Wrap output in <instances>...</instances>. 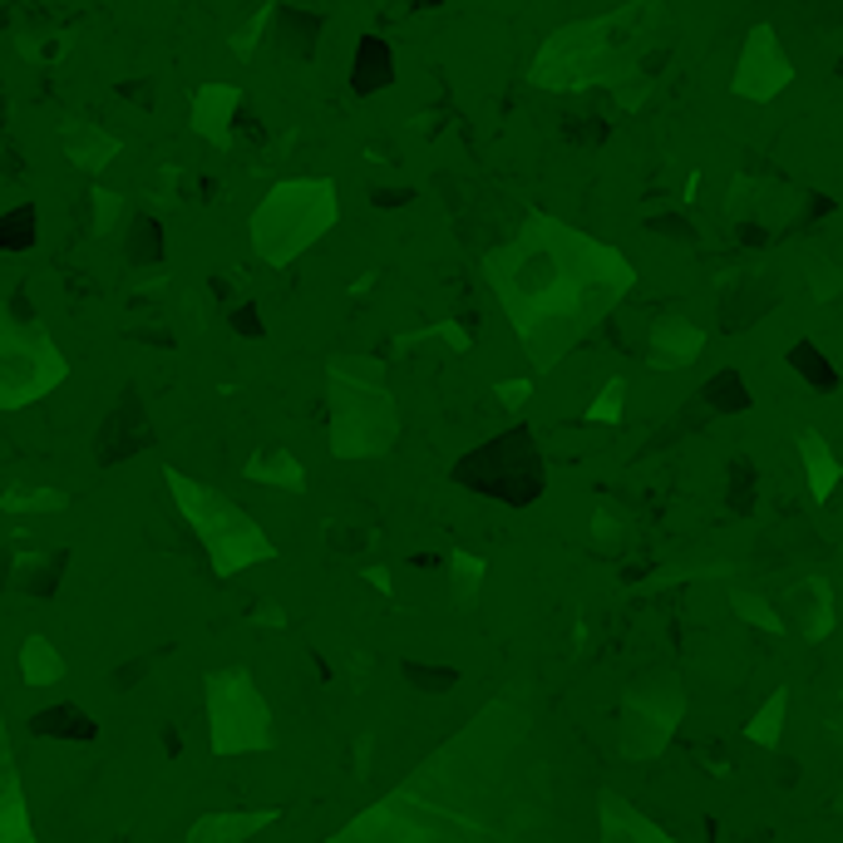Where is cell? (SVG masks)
Listing matches in <instances>:
<instances>
[{
    "label": "cell",
    "instance_id": "7",
    "mask_svg": "<svg viewBox=\"0 0 843 843\" xmlns=\"http://www.w3.org/2000/svg\"><path fill=\"white\" fill-rule=\"evenodd\" d=\"M64 375H70V365H64L60 345L35 320H21L15 306L0 301V410H21L50 395L54 385H64Z\"/></svg>",
    "mask_w": 843,
    "mask_h": 843
},
{
    "label": "cell",
    "instance_id": "14",
    "mask_svg": "<svg viewBox=\"0 0 843 843\" xmlns=\"http://www.w3.org/2000/svg\"><path fill=\"white\" fill-rule=\"evenodd\" d=\"M60 149H64V159L75 163V168H85V173H104L109 163L118 159V134H109V128H99V124H85V118H70V124L60 128Z\"/></svg>",
    "mask_w": 843,
    "mask_h": 843
},
{
    "label": "cell",
    "instance_id": "32",
    "mask_svg": "<svg viewBox=\"0 0 843 843\" xmlns=\"http://www.w3.org/2000/svg\"><path fill=\"white\" fill-rule=\"evenodd\" d=\"M365 582H370L375 592H380V597H395V582H390V573H385V567H365Z\"/></svg>",
    "mask_w": 843,
    "mask_h": 843
},
{
    "label": "cell",
    "instance_id": "10",
    "mask_svg": "<svg viewBox=\"0 0 843 843\" xmlns=\"http://www.w3.org/2000/svg\"><path fill=\"white\" fill-rule=\"evenodd\" d=\"M794 79V64L780 45V30L775 25H755L745 35V50L735 60V79H730V95L750 99V104H769L775 95H784Z\"/></svg>",
    "mask_w": 843,
    "mask_h": 843
},
{
    "label": "cell",
    "instance_id": "6",
    "mask_svg": "<svg viewBox=\"0 0 843 843\" xmlns=\"http://www.w3.org/2000/svg\"><path fill=\"white\" fill-rule=\"evenodd\" d=\"M168 493L178 499L183 518L207 548V563H213L217 577H232L242 567H256V563H272L277 557V543H272L262 528L252 524V513H242L223 489H207V483L188 479V474L168 469L163 474Z\"/></svg>",
    "mask_w": 843,
    "mask_h": 843
},
{
    "label": "cell",
    "instance_id": "11",
    "mask_svg": "<svg viewBox=\"0 0 843 843\" xmlns=\"http://www.w3.org/2000/svg\"><path fill=\"white\" fill-rule=\"evenodd\" d=\"M701 351H705V331L695 320L676 316V311L656 316L652 331H646V361H652L656 370H685V365L701 361Z\"/></svg>",
    "mask_w": 843,
    "mask_h": 843
},
{
    "label": "cell",
    "instance_id": "12",
    "mask_svg": "<svg viewBox=\"0 0 843 843\" xmlns=\"http://www.w3.org/2000/svg\"><path fill=\"white\" fill-rule=\"evenodd\" d=\"M0 843H35L30 809H25V794H21V769H15V750H11L5 716H0Z\"/></svg>",
    "mask_w": 843,
    "mask_h": 843
},
{
    "label": "cell",
    "instance_id": "25",
    "mask_svg": "<svg viewBox=\"0 0 843 843\" xmlns=\"http://www.w3.org/2000/svg\"><path fill=\"white\" fill-rule=\"evenodd\" d=\"M730 607L740 612L745 621H755V627H765L769 637H784V617H780V607L775 602H765V597H755V592H730Z\"/></svg>",
    "mask_w": 843,
    "mask_h": 843
},
{
    "label": "cell",
    "instance_id": "30",
    "mask_svg": "<svg viewBox=\"0 0 843 843\" xmlns=\"http://www.w3.org/2000/svg\"><path fill=\"white\" fill-rule=\"evenodd\" d=\"M252 627L287 631V627H291V612H287V607H277V602H256V607H252Z\"/></svg>",
    "mask_w": 843,
    "mask_h": 843
},
{
    "label": "cell",
    "instance_id": "27",
    "mask_svg": "<svg viewBox=\"0 0 843 843\" xmlns=\"http://www.w3.org/2000/svg\"><path fill=\"white\" fill-rule=\"evenodd\" d=\"M89 198H95V232H109L114 217H118V207H124V198H118L114 188H95Z\"/></svg>",
    "mask_w": 843,
    "mask_h": 843
},
{
    "label": "cell",
    "instance_id": "5",
    "mask_svg": "<svg viewBox=\"0 0 843 843\" xmlns=\"http://www.w3.org/2000/svg\"><path fill=\"white\" fill-rule=\"evenodd\" d=\"M336 217H341V192L331 178H287L262 198L247 232L267 267H291L301 252L320 242L326 227H336Z\"/></svg>",
    "mask_w": 843,
    "mask_h": 843
},
{
    "label": "cell",
    "instance_id": "16",
    "mask_svg": "<svg viewBox=\"0 0 843 843\" xmlns=\"http://www.w3.org/2000/svg\"><path fill=\"white\" fill-rule=\"evenodd\" d=\"M281 809H227V814H203L188 829V843H247L267 823H277Z\"/></svg>",
    "mask_w": 843,
    "mask_h": 843
},
{
    "label": "cell",
    "instance_id": "21",
    "mask_svg": "<svg viewBox=\"0 0 843 843\" xmlns=\"http://www.w3.org/2000/svg\"><path fill=\"white\" fill-rule=\"evenodd\" d=\"M784 710H790V691H775L765 705H759L755 716H750V726H745V740L750 745H759V750H775L784 740Z\"/></svg>",
    "mask_w": 843,
    "mask_h": 843
},
{
    "label": "cell",
    "instance_id": "9",
    "mask_svg": "<svg viewBox=\"0 0 843 843\" xmlns=\"http://www.w3.org/2000/svg\"><path fill=\"white\" fill-rule=\"evenodd\" d=\"M685 720V691L676 671H652L627 685L621 695V755L656 759Z\"/></svg>",
    "mask_w": 843,
    "mask_h": 843
},
{
    "label": "cell",
    "instance_id": "17",
    "mask_svg": "<svg viewBox=\"0 0 843 843\" xmlns=\"http://www.w3.org/2000/svg\"><path fill=\"white\" fill-rule=\"evenodd\" d=\"M784 612L800 621V631L809 641H823L833 631V592H829V582H823V577H809V582L790 588V597H784ZM784 612H780V617H784Z\"/></svg>",
    "mask_w": 843,
    "mask_h": 843
},
{
    "label": "cell",
    "instance_id": "24",
    "mask_svg": "<svg viewBox=\"0 0 843 843\" xmlns=\"http://www.w3.org/2000/svg\"><path fill=\"white\" fill-rule=\"evenodd\" d=\"M449 577H454V592H460V602L469 607V602L479 597V582L489 577V563H483L479 553H464V548H454V553H449Z\"/></svg>",
    "mask_w": 843,
    "mask_h": 843
},
{
    "label": "cell",
    "instance_id": "15",
    "mask_svg": "<svg viewBox=\"0 0 843 843\" xmlns=\"http://www.w3.org/2000/svg\"><path fill=\"white\" fill-rule=\"evenodd\" d=\"M602 843H676L656 819L627 804L621 794H602Z\"/></svg>",
    "mask_w": 843,
    "mask_h": 843
},
{
    "label": "cell",
    "instance_id": "26",
    "mask_svg": "<svg viewBox=\"0 0 843 843\" xmlns=\"http://www.w3.org/2000/svg\"><path fill=\"white\" fill-rule=\"evenodd\" d=\"M621 405H627V380H621V375H612V380L597 390V400L588 405V425H617Z\"/></svg>",
    "mask_w": 843,
    "mask_h": 843
},
{
    "label": "cell",
    "instance_id": "18",
    "mask_svg": "<svg viewBox=\"0 0 843 843\" xmlns=\"http://www.w3.org/2000/svg\"><path fill=\"white\" fill-rule=\"evenodd\" d=\"M242 474H247L252 483H267V489H287V493H301V489H306V469H301V460L291 454V449H281V444L256 449L252 460H247Z\"/></svg>",
    "mask_w": 843,
    "mask_h": 843
},
{
    "label": "cell",
    "instance_id": "4",
    "mask_svg": "<svg viewBox=\"0 0 843 843\" xmlns=\"http://www.w3.org/2000/svg\"><path fill=\"white\" fill-rule=\"evenodd\" d=\"M326 405H331V454L336 460H375L395 444L400 415L375 355H331L326 365Z\"/></svg>",
    "mask_w": 843,
    "mask_h": 843
},
{
    "label": "cell",
    "instance_id": "20",
    "mask_svg": "<svg viewBox=\"0 0 843 843\" xmlns=\"http://www.w3.org/2000/svg\"><path fill=\"white\" fill-rule=\"evenodd\" d=\"M21 681L25 685H60L64 681V656L50 637H25L21 641Z\"/></svg>",
    "mask_w": 843,
    "mask_h": 843
},
{
    "label": "cell",
    "instance_id": "29",
    "mask_svg": "<svg viewBox=\"0 0 843 843\" xmlns=\"http://www.w3.org/2000/svg\"><path fill=\"white\" fill-rule=\"evenodd\" d=\"M493 395H499L508 410H524L528 400H533V380H528V375H518V380H499L493 385Z\"/></svg>",
    "mask_w": 843,
    "mask_h": 843
},
{
    "label": "cell",
    "instance_id": "3",
    "mask_svg": "<svg viewBox=\"0 0 843 843\" xmlns=\"http://www.w3.org/2000/svg\"><path fill=\"white\" fill-rule=\"evenodd\" d=\"M666 25L662 5H627L612 15H592L553 30V40L533 60L538 89H592V85H631L641 79L646 50L656 45V30Z\"/></svg>",
    "mask_w": 843,
    "mask_h": 843
},
{
    "label": "cell",
    "instance_id": "13",
    "mask_svg": "<svg viewBox=\"0 0 843 843\" xmlns=\"http://www.w3.org/2000/svg\"><path fill=\"white\" fill-rule=\"evenodd\" d=\"M237 109H242V89H237V85L213 79V85L192 89V134L207 139V143H227V139H232Z\"/></svg>",
    "mask_w": 843,
    "mask_h": 843
},
{
    "label": "cell",
    "instance_id": "31",
    "mask_svg": "<svg viewBox=\"0 0 843 843\" xmlns=\"http://www.w3.org/2000/svg\"><path fill=\"white\" fill-rule=\"evenodd\" d=\"M70 50V35H60V40H45V45H30V40H21V54H30V60H40V64H50V60H60V54Z\"/></svg>",
    "mask_w": 843,
    "mask_h": 843
},
{
    "label": "cell",
    "instance_id": "23",
    "mask_svg": "<svg viewBox=\"0 0 843 843\" xmlns=\"http://www.w3.org/2000/svg\"><path fill=\"white\" fill-rule=\"evenodd\" d=\"M425 341H444L454 355H469L474 336L464 331L460 320H435V326H425V331H405V336H395V351H415V345H425Z\"/></svg>",
    "mask_w": 843,
    "mask_h": 843
},
{
    "label": "cell",
    "instance_id": "1",
    "mask_svg": "<svg viewBox=\"0 0 843 843\" xmlns=\"http://www.w3.org/2000/svg\"><path fill=\"white\" fill-rule=\"evenodd\" d=\"M331 843H573V804L538 710L483 705Z\"/></svg>",
    "mask_w": 843,
    "mask_h": 843
},
{
    "label": "cell",
    "instance_id": "22",
    "mask_svg": "<svg viewBox=\"0 0 843 843\" xmlns=\"http://www.w3.org/2000/svg\"><path fill=\"white\" fill-rule=\"evenodd\" d=\"M0 508H5V513H60V508H70V493L35 489V483H15V489L0 493Z\"/></svg>",
    "mask_w": 843,
    "mask_h": 843
},
{
    "label": "cell",
    "instance_id": "2",
    "mask_svg": "<svg viewBox=\"0 0 843 843\" xmlns=\"http://www.w3.org/2000/svg\"><path fill=\"white\" fill-rule=\"evenodd\" d=\"M483 277L538 370H553L617 311L637 272L612 242L533 213L518 237L483 256Z\"/></svg>",
    "mask_w": 843,
    "mask_h": 843
},
{
    "label": "cell",
    "instance_id": "8",
    "mask_svg": "<svg viewBox=\"0 0 843 843\" xmlns=\"http://www.w3.org/2000/svg\"><path fill=\"white\" fill-rule=\"evenodd\" d=\"M207 740L213 755H256L272 745L267 695L242 666L207 676Z\"/></svg>",
    "mask_w": 843,
    "mask_h": 843
},
{
    "label": "cell",
    "instance_id": "19",
    "mask_svg": "<svg viewBox=\"0 0 843 843\" xmlns=\"http://www.w3.org/2000/svg\"><path fill=\"white\" fill-rule=\"evenodd\" d=\"M800 460H804V479H809L814 503H829L833 483H839V460H833L829 439H823L819 429H804L800 435Z\"/></svg>",
    "mask_w": 843,
    "mask_h": 843
},
{
    "label": "cell",
    "instance_id": "28",
    "mask_svg": "<svg viewBox=\"0 0 843 843\" xmlns=\"http://www.w3.org/2000/svg\"><path fill=\"white\" fill-rule=\"evenodd\" d=\"M267 21H272V5H267V11H256V21L237 30V40H232L237 60H252V50H256V40H262V30H267Z\"/></svg>",
    "mask_w": 843,
    "mask_h": 843
}]
</instances>
